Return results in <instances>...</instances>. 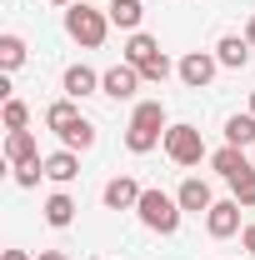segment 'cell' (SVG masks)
I'll use <instances>...</instances> for the list:
<instances>
[{"label": "cell", "mask_w": 255, "mask_h": 260, "mask_svg": "<svg viewBox=\"0 0 255 260\" xmlns=\"http://www.w3.org/2000/svg\"><path fill=\"white\" fill-rule=\"evenodd\" d=\"M45 220H50L55 230H65L70 220H75V200H70V195H50V200H45Z\"/></svg>", "instance_id": "19"}, {"label": "cell", "mask_w": 255, "mask_h": 260, "mask_svg": "<svg viewBox=\"0 0 255 260\" xmlns=\"http://www.w3.org/2000/svg\"><path fill=\"white\" fill-rule=\"evenodd\" d=\"M210 165H215V175H220V180H235V175H245V170H250V160H245V150H240V145H220V150L210 155Z\"/></svg>", "instance_id": "12"}, {"label": "cell", "mask_w": 255, "mask_h": 260, "mask_svg": "<svg viewBox=\"0 0 255 260\" xmlns=\"http://www.w3.org/2000/svg\"><path fill=\"white\" fill-rule=\"evenodd\" d=\"M245 40H250V50H255V15H250V25H245Z\"/></svg>", "instance_id": "27"}, {"label": "cell", "mask_w": 255, "mask_h": 260, "mask_svg": "<svg viewBox=\"0 0 255 260\" xmlns=\"http://www.w3.org/2000/svg\"><path fill=\"white\" fill-rule=\"evenodd\" d=\"M20 60H25V40L20 35H0V65L5 70H20Z\"/></svg>", "instance_id": "20"}, {"label": "cell", "mask_w": 255, "mask_h": 260, "mask_svg": "<svg viewBox=\"0 0 255 260\" xmlns=\"http://www.w3.org/2000/svg\"><path fill=\"white\" fill-rule=\"evenodd\" d=\"M90 90H100V75L90 65H70L65 70V100H80V95H90Z\"/></svg>", "instance_id": "16"}, {"label": "cell", "mask_w": 255, "mask_h": 260, "mask_svg": "<svg viewBox=\"0 0 255 260\" xmlns=\"http://www.w3.org/2000/svg\"><path fill=\"white\" fill-rule=\"evenodd\" d=\"M165 105L160 100H140L135 105V115H130V125H125V145L135 150V155H145V150H155L160 140H165Z\"/></svg>", "instance_id": "1"}, {"label": "cell", "mask_w": 255, "mask_h": 260, "mask_svg": "<svg viewBox=\"0 0 255 260\" xmlns=\"http://www.w3.org/2000/svg\"><path fill=\"white\" fill-rule=\"evenodd\" d=\"M65 30L75 35L85 50H95L100 40H105V30H110V15H100L95 5H85V0H75L70 10H65Z\"/></svg>", "instance_id": "5"}, {"label": "cell", "mask_w": 255, "mask_h": 260, "mask_svg": "<svg viewBox=\"0 0 255 260\" xmlns=\"http://www.w3.org/2000/svg\"><path fill=\"white\" fill-rule=\"evenodd\" d=\"M230 190H235L240 205H255V165L245 170V175H235V180H230Z\"/></svg>", "instance_id": "21"}, {"label": "cell", "mask_w": 255, "mask_h": 260, "mask_svg": "<svg viewBox=\"0 0 255 260\" xmlns=\"http://www.w3.org/2000/svg\"><path fill=\"white\" fill-rule=\"evenodd\" d=\"M105 15H110V25H120V30H140V15H145V5H140V0H110V10H105Z\"/></svg>", "instance_id": "17"}, {"label": "cell", "mask_w": 255, "mask_h": 260, "mask_svg": "<svg viewBox=\"0 0 255 260\" xmlns=\"http://www.w3.org/2000/svg\"><path fill=\"white\" fill-rule=\"evenodd\" d=\"M50 5H65V10H70V5H75V0H50Z\"/></svg>", "instance_id": "28"}, {"label": "cell", "mask_w": 255, "mask_h": 260, "mask_svg": "<svg viewBox=\"0 0 255 260\" xmlns=\"http://www.w3.org/2000/svg\"><path fill=\"white\" fill-rule=\"evenodd\" d=\"M25 125H30L25 100H5V130H25Z\"/></svg>", "instance_id": "22"}, {"label": "cell", "mask_w": 255, "mask_h": 260, "mask_svg": "<svg viewBox=\"0 0 255 260\" xmlns=\"http://www.w3.org/2000/svg\"><path fill=\"white\" fill-rule=\"evenodd\" d=\"M125 60L135 65V70H140V75H145V80H165V75H170V60H165V50H160V40L155 35H145V30H135L130 35V45H125Z\"/></svg>", "instance_id": "4"}, {"label": "cell", "mask_w": 255, "mask_h": 260, "mask_svg": "<svg viewBox=\"0 0 255 260\" xmlns=\"http://www.w3.org/2000/svg\"><path fill=\"white\" fill-rule=\"evenodd\" d=\"M225 145H240V150H245V145H255V115H250V110L225 120Z\"/></svg>", "instance_id": "18"}, {"label": "cell", "mask_w": 255, "mask_h": 260, "mask_svg": "<svg viewBox=\"0 0 255 260\" xmlns=\"http://www.w3.org/2000/svg\"><path fill=\"white\" fill-rule=\"evenodd\" d=\"M140 80H145V75H140L130 60H120V65H110V70L100 75V95H110V100H130Z\"/></svg>", "instance_id": "7"}, {"label": "cell", "mask_w": 255, "mask_h": 260, "mask_svg": "<svg viewBox=\"0 0 255 260\" xmlns=\"http://www.w3.org/2000/svg\"><path fill=\"white\" fill-rule=\"evenodd\" d=\"M175 70H180V80H185L190 90H200V85H210V80H215V70H220V60H215L210 50H190V55H185V60L175 65Z\"/></svg>", "instance_id": "8"}, {"label": "cell", "mask_w": 255, "mask_h": 260, "mask_svg": "<svg viewBox=\"0 0 255 260\" xmlns=\"http://www.w3.org/2000/svg\"><path fill=\"white\" fill-rule=\"evenodd\" d=\"M165 155H170L175 165H200V160H205L200 130H195V125H170V130H165Z\"/></svg>", "instance_id": "6"}, {"label": "cell", "mask_w": 255, "mask_h": 260, "mask_svg": "<svg viewBox=\"0 0 255 260\" xmlns=\"http://www.w3.org/2000/svg\"><path fill=\"white\" fill-rule=\"evenodd\" d=\"M75 175H80V155H75V150H55V155H45V180L65 185V180H75Z\"/></svg>", "instance_id": "15"}, {"label": "cell", "mask_w": 255, "mask_h": 260, "mask_svg": "<svg viewBox=\"0 0 255 260\" xmlns=\"http://www.w3.org/2000/svg\"><path fill=\"white\" fill-rule=\"evenodd\" d=\"M45 175V160H30V165H15V185H35Z\"/></svg>", "instance_id": "23"}, {"label": "cell", "mask_w": 255, "mask_h": 260, "mask_svg": "<svg viewBox=\"0 0 255 260\" xmlns=\"http://www.w3.org/2000/svg\"><path fill=\"white\" fill-rule=\"evenodd\" d=\"M5 160H10V165H30V160H40V150H35V135H30V130H10V135H5Z\"/></svg>", "instance_id": "13"}, {"label": "cell", "mask_w": 255, "mask_h": 260, "mask_svg": "<svg viewBox=\"0 0 255 260\" xmlns=\"http://www.w3.org/2000/svg\"><path fill=\"white\" fill-rule=\"evenodd\" d=\"M205 230H210L215 240H230V235L240 230V200H215V205L205 210Z\"/></svg>", "instance_id": "9"}, {"label": "cell", "mask_w": 255, "mask_h": 260, "mask_svg": "<svg viewBox=\"0 0 255 260\" xmlns=\"http://www.w3.org/2000/svg\"><path fill=\"white\" fill-rule=\"evenodd\" d=\"M135 210H140V225L155 230V235H175V230H180V215H185V210H180V200H175V195H165V190H145Z\"/></svg>", "instance_id": "3"}, {"label": "cell", "mask_w": 255, "mask_h": 260, "mask_svg": "<svg viewBox=\"0 0 255 260\" xmlns=\"http://www.w3.org/2000/svg\"><path fill=\"white\" fill-rule=\"evenodd\" d=\"M140 195H145V190H140L130 175H115V180L105 185V210H135V205H140Z\"/></svg>", "instance_id": "10"}, {"label": "cell", "mask_w": 255, "mask_h": 260, "mask_svg": "<svg viewBox=\"0 0 255 260\" xmlns=\"http://www.w3.org/2000/svg\"><path fill=\"white\" fill-rule=\"evenodd\" d=\"M0 260H35V255H30V250H5Z\"/></svg>", "instance_id": "24"}, {"label": "cell", "mask_w": 255, "mask_h": 260, "mask_svg": "<svg viewBox=\"0 0 255 260\" xmlns=\"http://www.w3.org/2000/svg\"><path fill=\"white\" fill-rule=\"evenodd\" d=\"M250 115H255V90H250Z\"/></svg>", "instance_id": "29"}, {"label": "cell", "mask_w": 255, "mask_h": 260, "mask_svg": "<svg viewBox=\"0 0 255 260\" xmlns=\"http://www.w3.org/2000/svg\"><path fill=\"white\" fill-rule=\"evenodd\" d=\"M35 260H70V255H65V250H40Z\"/></svg>", "instance_id": "26"}, {"label": "cell", "mask_w": 255, "mask_h": 260, "mask_svg": "<svg viewBox=\"0 0 255 260\" xmlns=\"http://www.w3.org/2000/svg\"><path fill=\"white\" fill-rule=\"evenodd\" d=\"M215 60L230 65V70L250 65V40H245V35H220V45H215Z\"/></svg>", "instance_id": "14"}, {"label": "cell", "mask_w": 255, "mask_h": 260, "mask_svg": "<svg viewBox=\"0 0 255 260\" xmlns=\"http://www.w3.org/2000/svg\"><path fill=\"white\" fill-rule=\"evenodd\" d=\"M45 125L65 140V150H90V145H95V125H90L70 100H55V105L45 110Z\"/></svg>", "instance_id": "2"}, {"label": "cell", "mask_w": 255, "mask_h": 260, "mask_svg": "<svg viewBox=\"0 0 255 260\" xmlns=\"http://www.w3.org/2000/svg\"><path fill=\"white\" fill-rule=\"evenodd\" d=\"M240 240H245V250L255 255V225H245V235H240Z\"/></svg>", "instance_id": "25"}, {"label": "cell", "mask_w": 255, "mask_h": 260, "mask_svg": "<svg viewBox=\"0 0 255 260\" xmlns=\"http://www.w3.org/2000/svg\"><path fill=\"white\" fill-rule=\"evenodd\" d=\"M175 200H180V210H195V215L215 205V195H210V185H205L200 175H190V180H185V185L175 190Z\"/></svg>", "instance_id": "11"}]
</instances>
